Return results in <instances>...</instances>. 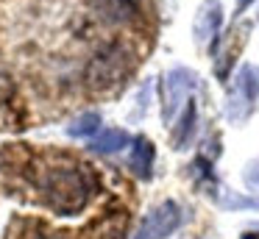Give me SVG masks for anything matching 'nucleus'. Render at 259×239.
Returning <instances> with one entry per match:
<instances>
[{
    "instance_id": "obj_7",
    "label": "nucleus",
    "mask_w": 259,
    "mask_h": 239,
    "mask_svg": "<svg viewBox=\"0 0 259 239\" xmlns=\"http://www.w3.org/2000/svg\"><path fill=\"white\" fill-rule=\"evenodd\" d=\"M192 131H195V103H187L184 106V114H181V120L176 122L173 128V136H176V148H187V142L192 139Z\"/></svg>"
},
{
    "instance_id": "obj_2",
    "label": "nucleus",
    "mask_w": 259,
    "mask_h": 239,
    "mask_svg": "<svg viewBox=\"0 0 259 239\" xmlns=\"http://www.w3.org/2000/svg\"><path fill=\"white\" fill-rule=\"evenodd\" d=\"M181 220H184V214H181L179 203L164 200V203H159L156 209H151L145 214V220H142L140 231L134 233V239H167L179 231Z\"/></svg>"
},
{
    "instance_id": "obj_3",
    "label": "nucleus",
    "mask_w": 259,
    "mask_h": 239,
    "mask_svg": "<svg viewBox=\"0 0 259 239\" xmlns=\"http://www.w3.org/2000/svg\"><path fill=\"white\" fill-rule=\"evenodd\" d=\"M192 89H198V75L192 70L179 67V70L167 72V89H164V120H167V125L176 122V111H179L181 100L192 94Z\"/></svg>"
},
{
    "instance_id": "obj_6",
    "label": "nucleus",
    "mask_w": 259,
    "mask_h": 239,
    "mask_svg": "<svg viewBox=\"0 0 259 239\" xmlns=\"http://www.w3.org/2000/svg\"><path fill=\"white\" fill-rule=\"evenodd\" d=\"M125 145H128V133H125L123 128H109V131L98 133V136L92 139L90 148L101 156H112V153H117V150H123Z\"/></svg>"
},
{
    "instance_id": "obj_1",
    "label": "nucleus",
    "mask_w": 259,
    "mask_h": 239,
    "mask_svg": "<svg viewBox=\"0 0 259 239\" xmlns=\"http://www.w3.org/2000/svg\"><path fill=\"white\" fill-rule=\"evenodd\" d=\"M256 98H259V70L251 64L240 67L237 72V81H234V89H231V98H229V114L234 122H242L248 114L253 111L256 106Z\"/></svg>"
},
{
    "instance_id": "obj_5",
    "label": "nucleus",
    "mask_w": 259,
    "mask_h": 239,
    "mask_svg": "<svg viewBox=\"0 0 259 239\" xmlns=\"http://www.w3.org/2000/svg\"><path fill=\"white\" fill-rule=\"evenodd\" d=\"M131 170L140 178H151L153 172V142L145 136H137L131 142V159H128Z\"/></svg>"
},
{
    "instance_id": "obj_8",
    "label": "nucleus",
    "mask_w": 259,
    "mask_h": 239,
    "mask_svg": "<svg viewBox=\"0 0 259 239\" xmlns=\"http://www.w3.org/2000/svg\"><path fill=\"white\" fill-rule=\"evenodd\" d=\"M98 128H101V114L95 111H87V114L75 117L73 122L67 125V133L70 136H95Z\"/></svg>"
},
{
    "instance_id": "obj_4",
    "label": "nucleus",
    "mask_w": 259,
    "mask_h": 239,
    "mask_svg": "<svg viewBox=\"0 0 259 239\" xmlns=\"http://www.w3.org/2000/svg\"><path fill=\"white\" fill-rule=\"evenodd\" d=\"M220 22H223V9H220L218 0H206V3L198 9V17H195V39L201 44H209L220 31Z\"/></svg>"
},
{
    "instance_id": "obj_9",
    "label": "nucleus",
    "mask_w": 259,
    "mask_h": 239,
    "mask_svg": "<svg viewBox=\"0 0 259 239\" xmlns=\"http://www.w3.org/2000/svg\"><path fill=\"white\" fill-rule=\"evenodd\" d=\"M242 239H259V231H253V233H242Z\"/></svg>"
}]
</instances>
